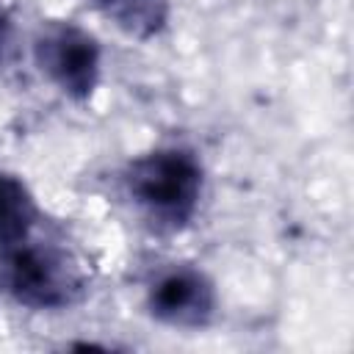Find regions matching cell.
I'll use <instances>...</instances> for the list:
<instances>
[{
	"label": "cell",
	"mask_w": 354,
	"mask_h": 354,
	"mask_svg": "<svg viewBox=\"0 0 354 354\" xmlns=\"http://www.w3.org/2000/svg\"><path fill=\"white\" fill-rule=\"evenodd\" d=\"M216 285L196 266H169L147 288L149 315L171 329H205L216 318Z\"/></svg>",
	"instance_id": "277c9868"
},
{
	"label": "cell",
	"mask_w": 354,
	"mask_h": 354,
	"mask_svg": "<svg viewBox=\"0 0 354 354\" xmlns=\"http://www.w3.org/2000/svg\"><path fill=\"white\" fill-rule=\"evenodd\" d=\"M91 8L124 36L149 41L166 30L171 0H91Z\"/></svg>",
	"instance_id": "5b68a950"
},
{
	"label": "cell",
	"mask_w": 354,
	"mask_h": 354,
	"mask_svg": "<svg viewBox=\"0 0 354 354\" xmlns=\"http://www.w3.org/2000/svg\"><path fill=\"white\" fill-rule=\"evenodd\" d=\"M205 169L188 147H158L133 158L122 171V191L155 232L185 230L202 202Z\"/></svg>",
	"instance_id": "6da1fadb"
},
{
	"label": "cell",
	"mask_w": 354,
	"mask_h": 354,
	"mask_svg": "<svg viewBox=\"0 0 354 354\" xmlns=\"http://www.w3.org/2000/svg\"><path fill=\"white\" fill-rule=\"evenodd\" d=\"M33 61L39 72L75 102H88L100 86V41L72 19L41 22L33 36Z\"/></svg>",
	"instance_id": "3957f363"
},
{
	"label": "cell",
	"mask_w": 354,
	"mask_h": 354,
	"mask_svg": "<svg viewBox=\"0 0 354 354\" xmlns=\"http://www.w3.org/2000/svg\"><path fill=\"white\" fill-rule=\"evenodd\" d=\"M0 293L25 310H66L86 293V277L69 249L33 235L0 252Z\"/></svg>",
	"instance_id": "7a4b0ae2"
},
{
	"label": "cell",
	"mask_w": 354,
	"mask_h": 354,
	"mask_svg": "<svg viewBox=\"0 0 354 354\" xmlns=\"http://www.w3.org/2000/svg\"><path fill=\"white\" fill-rule=\"evenodd\" d=\"M41 210L28 183L11 171H0V252L33 235Z\"/></svg>",
	"instance_id": "8992f818"
},
{
	"label": "cell",
	"mask_w": 354,
	"mask_h": 354,
	"mask_svg": "<svg viewBox=\"0 0 354 354\" xmlns=\"http://www.w3.org/2000/svg\"><path fill=\"white\" fill-rule=\"evenodd\" d=\"M6 41H8V19H6V14L0 11V55H3Z\"/></svg>",
	"instance_id": "52a82bcc"
}]
</instances>
